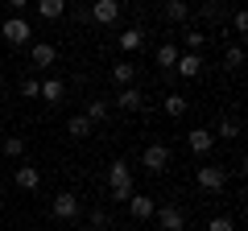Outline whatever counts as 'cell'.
<instances>
[{"label":"cell","mask_w":248,"mask_h":231,"mask_svg":"<svg viewBox=\"0 0 248 231\" xmlns=\"http://www.w3.org/2000/svg\"><path fill=\"white\" fill-rule=\"evenodd\" d=\"M108 194H112L116 202H124V198L133 194V169L124 165V161H112V165H108Z\"/></svg>","instance_id":"obj_1"},{"label":"cell","mask_w":248,"mask_h":231,"mask_svg":"<svg viewBox=\"0 0 248 231\" xmlns=\"http://www.w3.org/2000/svg\"><path fill=\"white\" fill-rule=\"evenodd\" d=\"M50 215H54L58 223H75V219L83 215V198H79V194H71V190H62V194L50 202Z\"/></svg>","instance_id":"obj_2"},{"label":"cell","mask_w":248,"mask_h":231,"mask_svg":"<svg viewBox=\"0 0 248 231\" xmlns=\"http://www.w3.org/2000/svg\"><path fill=\"white\" fill-rule=\"evenodd\" d=\"M0 37H4L9 45H29V42H33V25H29L21 13H13V17L0 25Z\"/></svg>","instance_id":"obj_3"},{"label":"cell","mask_w":248,"mask_h":231,"mask_svg":"<svg viewBox=\"0 0 248 231\" xmlns=\"http://www.w3.org/2000/svg\"><path fill=\"white\" fill-rule=\"evenodd\" d=\"M58 62V45L54 42H29V66L33 71H50Z\"/></svg>","instance_id":"obj_4"},{"label":"cell","mask_w":248,"mask_h":231,"mask_svg":"<svg viewBox=\"0 0 248 231\" xmlns=\"http://www.w3.org/2000/svg\"><path fill=\"white\" fill-rule=\"evenodd\" d=\"M141 165L149 169V173H166V169H170V149H166L161 141L145 144V153H141Z\"/></svg>","instance_id":"obj_5"},{"label":"cell","mask_w":248,"mask_h":231,"mask_svg":"<svg viewBox=\"0 0 248 231\" xmlns=\"http://www.w3.org/2000/svg\"><path fill=\"white\" fill-rule=\"evenodd\" d=\"M223 186H228V169H223V165H199V190L219 194Z\"/></svg>","instance_id":"obj_6"},{"label":"cell","mask_w":248,"mask_h":231,"mask_svg":"<svg viewBox=\"0 0 248 231\" xmlns=\"http://www.w3.org/2000/svg\"><path fill=\"white\" fill-rule=\"evenodd\" d=\"M153 219H157V227L161 231H186V211L182 206H157V211H153Z\"/></svg>","instance_id":"obj_7"},{"label":"cell","mask_w":248,"mask_h":231,"mask_svg":"<svg viewBox=\"0 0 248 231\" xmlns=\"http://www.w3.org/2000/svg\"><path fill=\"white\" fill-rule=\"evenodd\" d=\"M91 21L95 25H116L120 21V0H91Z\"/></svg>","instance_id":"obj_8"},{"label":"cell","mask_w":248,"mask_h":231,"mask_svg":"<svg viewBox=\"0 0 248 231\" xmlns=\"http://www.w3.org/2000/svg\"><path fill=\"white\" fill-rule=\"evenodd\" d=\"M186 149L195 153V157H207V153L215 149V132L211 128H190V132H186Z\"/></svg>","instance_id":"obj_9"},{"label":"cell","mask_w":248,"mask_h":231,"mask_svg":"<svg viewBox=\"0 0 248 231\" xmlns=\"http://www.w3.org/2000/svg\"><path fill=\"white\" fill-rule=\"evenodd\" d=\"M203 58H199L195 50H186V54H178V62H174V74L178 79H199V74H203Z\"/></svg>","instance_id":"obj_10"},{"label":"cell","mask_w":248,"mask_h":231,"mask_svg":"<svg viewBox=\"0 0 248 231\" xmlns=\"http://www.w3.org/2000/svg\"><path fill=\"white\" fill-rule=\"evenodd\" d=\"M124 202H128V215H133V219H153V211H157V202H153L149 194H128L124 198Z\"/></svg>","instance_id":"obj_11"},{"label":"cell","mask_w":248,"mask_h":231,"mask_svg":"<svg viewBox=\"0 0 248 231\" xmlns=\"http://www.w3.org/2000/svg\"><path fill=\"white\" fill-rule=\"evenodd\" d=\"M13 182H17L25 194H33L37 186H42V169L37 165H17V173H13Z\"/></svg>","instance_id":"obj_12"},{"label":"cell","mask_w":248,"mask_h":231,"mask_svg":"<svg viewBox=\"0 0 248 231\" xmlns=\"http://www.w3.org/2000/svg\"><path fill=\"white\" fill-rule=\"evenodd\" d=\"M116 107H120V112H141L145 107V95L137 87H120V95H116Z\"/></svg>","instance_id":"obj_13"},{"label":"cell","mask_w":248,"mask_h":231,"mask_svg":"<svg viewBox=\"0 0 248 231\" xmlns=\"http://www.w3.org/2000/svg\"><path fill=\"white\" fill-rule=\"evenodd\" d=\"M161 17H166L170 25H182V21L190 17V0H166V9H161Z\"/></svg>","instance_id":"obj_14"},{"label":"cell","mask_w":248,"mask_h":231,"mask_svg":"<svg viewBox=\"0 0 248 231\" xmlns=\"http://www.w3.org/2000/svg\"><path fill=\"white\" fill-rule=\"evenodd\" d=\"M211 132H215V141H236V136H240V120H236V116H219Z\"/></svg>","instance_id":"obj_15"},{"label":"cell","mask_w":248,"mask_h":231,"mask_svg":"<svg viewBox=\"0 0 248 231\" xmlns=\"http://www.w3.org/2000/svg\"><path fill=\"white\" fill-rule=\"evenodd\" d=\"M133 79H137V66L128 62V58H120V62L112 66V83L116 87H133Z\"/></svg>","instance_id":"obj_16"},{"label":"cell","mask_w":248,"mask_h":231,"mask_svg":"<svg viewBox=\"0 0 248 231\" xmlns=\"http://www.w3.org/2000/svg\"><path fill=\"white\" fill-rule=\"evenodd\" d=\"M83 116H87L91 124H104L108 116H112V103H108V99H87V107H83Z\"/></svg>","instance_id":"obj_17"},{"label":"cell","mask_w":248,"mask_h":231,"mask_svg":"<svg viewBox=\"0 0 248 231\" xmlns=\"http://www.w3.org/2000/svg\"><path fill=\"white\" fill-rule=\"evenodd\" d=\"M33 9H37V17H46V21H58L62 13H66V0H33Z\"/></svg>","instance_id":"obj_18"},{"label":"cell","mask_w":248,"mask_h":231,"mask_svg":"<svg viewBox=\"0 0 248 231\" xmlns=\"http://www.w3.org/2000/svg\"><path fill=\"white\" fill-rule=\"evenodd\" d=\"M161 112H166L170 120H182V116H186V99L178 95V91H170V95L161 99Z\"/></svg>","instance_id":"obj_19"},{"label":"cell","mask_w":248,"mask_h":231,"mask_svg":"<svg viewBox=\"0 0 248 231\" xmlns=\"http://www.w3.org/2000/svg\"><path fill=\"white\" fill-rule=\"evenodd\" d=\"M66 132H71L75 136V141H87V136H91V120H87V116H71V120H66Z\"/></svg>","instance_id":"obj_20"},{"label":"cell","mask_w":248,"mask_h":231,"mask_svg":"<svg viewBox=\"0 0 248 231\" xmlns=\"http://www.w3.org/2000/svg\"><path fill=\"white\" fill-rule=\"evenodd\" d=\"M141 45H145V29H124L120 33V50L124 54H137Z\"/></svg>","instance_id":"obj_21"},{"label":"cell","mask_w":248,"mask_h":231,"mask_svg":"<svg viewBox=\"0 0 248 231\" xmlns=\"http://www.w3.org/2000/svg\"><path fill=\"white\" fill-rule=\"evenodd\" d=\"M62 95H66V87H62L58 79H46L42 91H37V99H46V103H62Z\"/></svg>","instance_id":"obj_22"},{"label":"cell","mask_w":248,"mask_h":231,"mask_svg":"<svg viewBox=\"0 0 248 231\" xmlns=\"http://www.w3.org/2000/svg\"><path fill=\"white\" fill-rule=\"evenodd\" d=\"M178 62V45H157V66L161 71H174Z\"/></svg>","instance_id":"obj_23"},{"label":"cell","mask_w":248,"mask_h":231,"mask_svg":"<svg viewBox=\"0 0 248 231\" xmlns=\"http://www.w3.org/2000/svg\"><path fill=\"white\" fill-rule=\"evenodd\" d=\"M4 157H25V136H4Z\"/></svg>","instance_id":"obj_24"},{"label":"cell","mask_w":248,"mask_h":231,"mask_svg":"<svg viewBox=\"0 0 248 231\" xmlns=\"http://www.w3.org/2000/svg\"><path fill=\"white\" fill-rule=\"evenodd\" d=\"M182 42H186V50H203V45H207V33H199V29H186V33H182Z\"/></svg>","instance_id":"obj_25"},{"label":"cell","mask_w":248,"mask_h":231,"mask_svg":"<svg viewBox=\"0 0 248 231\" xmlns=\"http://www.w3.org/2000/svg\"><path fill=\"white\" fill-rule=\"evenodd\" d=\"M37 91H42V79H21V95L25 99H37Z\"/></svg>","instance_id":"obj_26"},{"label":"cell","mask_w":248,"mask_h":231,"mask_svg":"<svg viewBox=\"0 0 248 231\" xmlns=\"http://www.w3.org/2000/svg\"><path fill=\"white\" fill-rule=\"evenodd\" d=\"M223 58H228V66L236 71V66L244 62V50H240V45H228V54H223Z\"/></svg>","instance_id":"obj_27"},{"label":"cell","mask_w":248,"mask_h":231,"mask_svg":"<svg viewBox=\"0 0 248 231\" xmlns=\"http://www.w3.org/2000/svg\"><path fill=\"white\" fill-rule=\"evenodd\" d=\"M232 29H236V33H248V13H244V9H236V17H232Z\"/></svg>","instance_id":"obj_28"},{"label":"cell","mask_w":248,"mask_h":231,"mask_svg":"<svg viewBox=\"0 0 248 231\" xmlns=\"http://www.w3.org/2000/svg\"><path fill=\"white\" fill-rule=\"evenodd\" d=\"M207 231H236V223L219 215V219H211V223H207Z\"/></svg>","instance_id":"obj_29"},{"label":"cell","mask_w":248,"mask_h":231,"mask_svg":"<svg viewBox=\"0 0 248 231\" xmlns=\"http://www.w3.org/2000/svg\"><path fill=\"white\" fill-rule=\"evenodd\" d=\"M4 4H9V9H13V13H25V9H29V4H33V0H4Z\"/></svg>","instance_id":"obj_30"},{"label":"cell","mask_w":248,"mask_h":231,"mask_svg":"<svg viewBox=\"0 0 248 231\" xmlns=\"http://www.w3.org/2000/svg\"><path fill=\"white\" fill-rule=\"evenodd\" d=\"M75 21H91V9H87V4H75Z\"/></svg>","instance_id":"obj_31"},{"label":"cell","mask_w":248,"mask_h":231,"mask_svg":"<svg viewBox=\"0 0 248 231\" xmlns=\"http://www.w3.org/2000/svg\"><path fill=\"white\" fill-rule=\"evenodd\" d=\"M91 223L95 227H108V211H91Z\"/></svg>","instance_id":"obj_32"}]
</instances>
